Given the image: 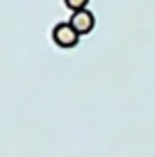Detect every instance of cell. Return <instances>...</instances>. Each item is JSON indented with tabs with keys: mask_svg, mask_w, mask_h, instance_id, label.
<instances>
[{
	"mask_svg": "<svg viewBox=\"0 0 155 157\" xmlns=\"http://www.w3.org/2000/svg\"><path fill=\"white\" fill-rule=\"evenodd\" d=\"M78 39H80L78 30L73 28L68 21H62V23H57L55 28H52V41H55L57 46H62V48H71V46H76Z\"/></svg>",
	"mask_w": 155,
	"mask_h": 157,
	"instance_id": "1",
	"label": "cell"
},
{
	"mask_svg": "<svg viewBox=\"0 0 155 157\" xmlns=\"http://www.w3.org/2000/svg\"><path fill=\"white\" fill-rule=\"evenodd\" d=\"M68 23H71L73 28L78 30V34H87V32H91V30H94L96 18H94V14L89 12V9H78V12H73V14H71Z\"/></svg>",
	"mask_w": 155,
	"mask_h": 157,
	"instance_id": "2",
	"label": "cell"
},
{
	"mask_svg": "<svg viewBox=\"0 0 155 157\" xmlns=\"http://www.w3.org/2000/svg\"><path fill=\"white\" fill-rule=\"evenodd\" d=\"M89 0H64V5H66L68 9H73V12H78V9H84L87 7Z\"/></svg>",
	"mask_w": 155,
	"mask_h": 157,
	"instance_id": "3",
	"label": "cell"
}]
</instances>
